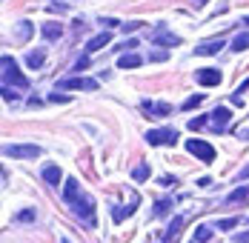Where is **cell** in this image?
I'll use <instances>...</instances> for the list:
<instances>
[{
  "mask_svg": "<svg viewBox=\"0 0 249 243\" xmlns=\"http://www.w3.org/2000/svg\"><path fill=\"white\" fill-rule=\"evenodd\" d=\"M63 200L75 209V215L80 220H86L89 226L95 223V200H92L89 194L80 192V186H77L75 177H69V180H66V186H63Z\"/></svg>",
  "mask_w": 249,
  "mask_h": 243,
  "instance_id": "cell-1",
  "label": "cell"
},
{
  "mask_svg": "<svg viewBox=\"0 0 249 243\" xmlns=\"http://www.w3.org/2000/svg\"><path fill=\"white\" fill-rule=\"evenodd\" d=\"M3 83H6V86H18V89H26V86H29L26 74H20L18 63H15L9 54H3Z\"/></svg>",
  "mask_w": 249,
  "mask_h": 243,
  "instance_id": "cell-2",
  "label": "cell"
},
{
  "mask_svg": "<svg viewBox=\"0 0 249 243\" xmlns=\"http://www.w3.org/2000/svg\"><path fill=\"white\" fill-rule=\"evenodd\" d=\"M6 155H9V157H20V160H35V157H40V146H35V143H9L6 146Z\"/></svg>",
  "mask_w": 249,
  "mask_h": 243,
  "instance_id": "cell-3",
  "label": "cell"
},
{
  "mask_svg": "<svg viewBox=\"0 0 249 243\" xmlns=\"http://www.w3.org/2000/svg\"><path fill=\"white\" fill-rule=\"evenodd\" d=\"M146 140L152 146H163V143H178V132L172 126H163V129H152L146 132Z\"/></svg>",
  "mask_w": 249,
  "mask_h": 243,
  "instance_id": "cell-4",
  "label": "cell"
},
{
  "mask_svg": "<svg viewBox=\"0 0 249 243\" xmlns=\"http://www.w3.org/2000/svg\"><path fill=\"white\" fill-rule=\"evenodd\" d=\"M186 152L195 155V157H200L203 163H212V160H215V149L206 143V140H186Z\"/></svg>",
  "mask_w": 249,
  "mask_h": 243,
  "instance_id": "cell-5",
  "label": "cell"
},
{
  "mask_svg": "<svg viewBox=\"0 0 249 243\" xmlns=\"http://www.w3.org/2000/svg\"><path fill=\"white\" fill-rule=\"evenodd\" d=\"M57 89L69 92V89H80V92H95L98 89V80H89V77H66L57 83Z\"/></svg>",
  "mask_w": 249,
  "mask_h": 243,
  "instance_id": "cell-6",
  "label": "cell"
},
{
  "mask_svg": "<svg viewBox=\"0 0 249 243\" xmlns=\"http://www.w3.org/2000/svg\"><path fill=\"white\" fill-rule=\"evenodd\" d=\"M152 43H155V46H180V37H178V35H172V32H166V29L160 26V29H155Z\"/></svg>",
  "mask_w": 249,
  "mask_h": 243,
  "instance_id": "cell-7",
  "label": "cell"
},
{
  "mask_svg": "<svg viewBox=\"0 0 249 243\" xmlns=\"http://www.w3.org/2000/svg\"><path fill=\"white\" fill-rule=\"evenodd\" d=\"M209 118H212V129H215V132H224L226 126H229V121H232V112H229L226 106H218Z\"/></svg>",
  "mask_w": 249,
  "mask_h": 243,
  "instance_id": "cell-8",
  "label": "cell"
},
{
  "mask_svg": "<svg viewBox=\"0 0 249 243\" xmlns=\"http://www.w3.org/2000/svg\"><path fill=\"white\" fill-rule=\"evenodd\" d=\"M195 80H198L200 86H218V83H221V72H218V69H200V72L195 74Z\"/></svg>",
  "mask_w": 249,
  "mask_h": 243,
  "instance_id": "cell-9",
  "label": "cell"
},
{
  "mask_svg": "<svg viewBox=\"0 0 249 243\" xmlns=\"http://www.w3.org/2000/svg\"><path fill=\"white\" fill-rule=\"evenodd\" d=\"M109 40H112V35H109V32H103V35H95L92 40H86V52H98V49L109 46Z\"/></svg>",
  "mask_w": 249,
  "mask_h": 243,
  "instance_id": "cell-10",
  "label": "cell"
},
{
  "mask_svg": "<svg viewBox=\"0 0 249 243\" xmlns=\"http://www.w3.org/2000/svg\"><path fill=\"white\" fill-rule=\"evenodd\" d=\"M135 206H138V197H132V203L129 206H118L115 212H112V218H115V223H121V220H126L132 212H135Z\"/></svg>",
  "mask_w": 249,
  "mask_h": 243,
  "instance_id": "cell-11",
  "label": "cell"
},
{
  "mask_svg": "<svg viewBox=\"0 0 249 243\" xmlns=\"http://www.w3.org/2000/svg\"><path fill=\"white\" fill-rule=\"evenodd\" d=\"M218 49H224V40H221V37H218V40H206V43H200L195 52H198V54H215Z\"/></svg>",
  "mask_w": 249,
  "mask_h": 243,
  "instance_id": "cell-12",
  "label": "cell"
},
{
  "mask_svg": "<svg viewBox=\"0 0 249 243\" xmlns=\"http://www.w3.org/2000/svg\"><path fill=\"white\" fill-rule=\"evenodd\" d=\"M43 180H46V183H52V186H54V183H60V180H63V172H60V166H46V169H43Z\"/></svg>",
  "mask_w": 249,
  "mask_h": 243,
  "instance_id": "cell-13",
  "label": "cell"
},
{
  "mask_svg": "<svg viewBox=\"0 0 249 243\" xmlns=\"http://www.w3.org/2000/svg\"><path fill=\"white\" fill-rule=\"evenodd\" d=\"M40 32H43V37L57 40V37L63 35V26H60V23H46V26H40Z\"/></svg>",
  "mask_w": 249,
  "mask_h": 243,
  "instance_id": "cell-14",
  "label": "cell"
},
{
  "mask_svg": "<svg viewBox=\"0 0 249 243\" xmlns=\"http://www.w3.org/2000/svg\"><path fill=\"white\" fill-rule=\"evenodd\" d=\"M143 109H146L149 115H169V112H172L169 103H143Z\"/></svg>",
  "mask_w": 249,
  "mask_h": 243,
  "instance_id": "cell-15",
  "label": "cell"
},
{
  "mask_svg": "<svg viewBox=\"0 0 249 243\" xmlns=\"http://www.w3.org/2000/svg\"><path fill=\"white\" fill-rule=\"evenodd\" d=\"M118 66H121V69H138V66H141V57H138L135 52H132V54H124V57L118 60Z\"/></svg>",
  "mask_w": 249,
  "mask_h": 243,
  "instance_id": "cell-16",
  "label": "cell"
},
{
  "mask_svg": "<svg viewBox=\"0 0 249 243\" xmlns=\"http://www.w3.org/2000/svg\"><path fill=\"white\" fill-rule=\"evenodd\" d=\"M43 60H46V54H43V52H29V57H26L29 69H40V66H43Z\"/></svg>",
  "mask_w": 249,
  "mask_h": 243,
  "instance_id": "cell-17",
  "label": "cell"
},
{
  "mask_svg": "<svg viewBox=\"0 0 249 243\" xmlns=\"http://www.w3.org/2000/svg\"><path fill=\"white\" fill-rule=\"evenodd\" d=\"M149 174H152L149 163H141V166H135V169H132V177H135V180H138V183H143V180H146V177H149Z\"/></svg>",
  "mask_w": 249,
  "mask_h": 243,
  "instance_id": "cell-18",
  "label": "cell"
},
{
  "mask_svg": "<svg viewBox=\"0 0 249 243\" xmlns=\"http://www.w3.org/2000/svg\"><path fill=\"white\" fill-rule=\"evenodd\" d=\"M180 226H183V218H172V223H169V229L163 232V241H172L175 235L180 232Z\"/></svg>",
  "mask_w": 249,
  "mask_h": 243,
  "instance_id": "cell-19",
  "label": "cell"
},
{
  "mask_svg": "<svg viewBox=\"0 0 249 243\" xmlns=\"http://www.w3.org/2000/svg\"><path fill=\"white\" fill-rule=\"evenodd\" d=\"M247 49H249V32H244L232 40V52H247Z\"/></svg>",
  "mask_w": 249,
  "mask_h": 243,
  "instance_id": "cell-20",
  "label": "cell"
},
{
  "mask_svg": "<svg viewBox=\"0 0 249 243\" xmlns=\"http://www.w3.org/2000/svg\"><path fill=\"white\" fill-rule=\"evenodd\" d=\"M247 197H249V189H247V186H238L235 192H232L229 197H226V203L232 206V203H238V200H247Z\"/></svg>",
  "mask_w": 249,
  "mask_h": 243,
  "instance_id": "cell-21",
  "label": "cell"
},
{
  "mask_svg": "<svg viewBox=\"0 0 249 243\" xmlns=\"http://www.w3.org/2000/svg\"><path fill=\"white\" fill-rule=\"evenodd\" d=\"M169 206H172V200H169V197L158 200V203H155V218H163V215H169Z\"/></svg>",
  "mask_w": 249,
  "mask_h": 243,
  "instance_id": "cell-22",
  "label": "cell"
},
{
  "mask_svg": "<svg viewBox=\"0 0 249 243\" xmlns=\"http://www.w3.org/2000/svg\"><path fill=\"white\" fill-rule=\"evenodd\" d=\"M203 97H206V95H192L189 100H186V103H183V112H189V109L200 106V103H203Z\"/></svg>",
  "mask_w": 249,
  "mask_h": 243,
  "instance_id": "cell-23",
  "label": "cell"
},
{
  "mask_svg": "<svg viewBox=\"0 0 249 243\" xmlns=\"http://www.w3.org/2000/svg\"><path fill=\"white\" fill-rule=\"evenodd\" d=\"M209 238H212V232H209L206 226H198L195 235H192V241H209Z\"/></svg>",
  "mask_w": 249,
  "mask_h": 243,
  "instance_id": "cell-24",
  "label": "cell"
},
{
  "mask_svg": "<svg viewBox=\"0 0 249 243\" xmlns=\"http://www.w3.org/2000/svg\"><path fill=\"white\" fill-rule=\"evenodd\" d=\"M238 226V218H226V220H218V229L221 232H229V229H235Z\"/></svg>",
  "mask_w": 249,
  "mask_h": 243,
  "instance_id": "cell-25",
  "label": "cell"
},
{
  "mask_svg": "<svg viewBox=\"0 0 249 243\" xmlns=\"http://www.w3.org/2000/svg\"><path fill=\"white\" fill-rule=\"evenodd\" d=\"M32 32H35V29H32V23H29V20H23V23H20V40H29V37H32Z\"/></svg>",
  "mask_w": 249,
  "mask_h": 243,
  "instance_id": "cell-26",
  "label": "cell"
},
{
  "mask_svg": "<svg viewBox=\"0 0 249 243\" xmlns=\"http://www.w3.org/2000/svg\"><path fill=\"white\" fill-rule=\"evenodd\" d=\"M203 126H206V118H203V115L189 121V129H192V132H198V129H203Z\"/></svg>",
  "mask_w": 249,
  "mask_h": 243,
  "instance_id": "cell-27",
  "label": "cell"
},
{
  "mask_svg": "<svg viewBox=\"0 0 249 243\" xmlns=\"http://www.w3.org/2000/svg\"><path fill=\"white\" fill-rule=\"evenodd\" d=\"M18 220H20V223H32V220H35V209H23V212L18 215Z\"/></svg>",
  "mask_w": 249,
  "mask_h": 243,
  "instance_id": "cell-28",
  "label": "cell"
},
{
  "mask_svg": "<svg viewBox=\"0 0 249 243\" xmlns=\"http://www.w3.org/2000/svg\"><path fill=\"white\" fill-rule=\"evenodd\" d=\"M132 49H138V40H135V37H132V40H126V43H121L118 52H132Z\"/></svg>",
  "mask_w": 249,
  "mask_h": 243,
  "instance_id": "cell-29",
  "label": "cell"
},
{
  "mask_svg": "<svg viewBox=\"0 0 249 243\" xmlns=\"http://www.w3.org/2000/svg\"><path fill=\"white\" fill-rule=\"evenodd\" d=\"M15 89H12V86H3V100H9V103H12V100H15Z\"/></svg>",
  "mask_w": 249,
  "mask_h": 243,
  "instance_id": "cell-30",
  "label": "cell"
},
{
  "mask_svg": "<svg viewBox=\"0 0 249 243\" xmlns=\"http://www.w3.org/2000/svg\"><path fill=\"white\" fill-rule=\"evenodd\" d=\"M138 26H141V20H129V23H124L121 29H124V32H135Z\"/></svg>",
  "mask_w": 249,
  "mask_h": 243,
  "instance_id": "cell-31",
  "label": "cell"
},
{
  "mask_svg": "<svg viewBox=\"0 0 249 243\" xmlns=\"http://www.w3.org/2000/svg\"><path fill=\"white\" fill-rule=\"evenodd\" d=\"M86 66H89V57H80V60L75 63V72H80V69H86Z\"/></svg>",
  "mask_w": 249,
  "mask_h": 243,
  "instance_id": "cell-32",
  "label": "cell"
},
{
  "mask_svg": "<svg viewBox=\"0 0 249 243\" xmlns=\"http://www.w3.org/2000/svg\"><path fill=\"white\" fill-rule=\"evenodd\" d=\"M49 12H66V3H52Z\"/></svg>",
  "mask_w": 249,
  "mask_h": 243,
  "instance_id": "cell-33",
  "label": "cell"
},
{
  "mask_svg": "<svg viewBox=\"0 0 249 243\" xmlns=\"http://www.w3.org/2000/svg\"><path fill=\"white\" fill-rule=\"evenodd\" d=\"M235 241H238V243L247 241V243H249V232H241V235H235Z\"/></svg>",
  "mask_w": 249,
  "mask_h": 243,
  "instance_id": "cell-34",
  "label": "cell"
},
{
  "mask_svg": "<svg viewBox=\"0 0 249 243\" xmlns=\"http://www.w3.org/2000/svg\"><path fill=\"white\" fill-rule=\"evenodd\" d=\"M52 100H54V103H66L69 97H66V95H52Z\"/></svg>",
  "mask_w": 249,
  "mask_h": 243,
  "instance_id": "cell-35",
  "label": "cell"
},
{
  "mask_svg": "<svg viewBox=\"0 0 249 243\" xmlns=\"http://www.w3.org/2000/svg\"><path fill=\"white\" fill-rule=\"evenodd\" d=\"M247 177H249V166L247 169H241V180H247Z\"/></svg>",
  "mask_w": 249,
  "mask_h": 243,
  "instance_id": "cell-36",
  "label": "cell"
},
{
  "mask_svg": "<svg viewBox=\"0 0 249 243\" xmlns=\"http://www.w3.org/2000/svg\"><path fill=\"white\" fill-rule=\"evenodd\" d=\"M238 135H241V138H249V129H241V132H238Z\"/></svg>",
  "mask_w": 249,
  "mask_h": 243,
  "instance_id": "cell-37",
  "label": "cell"
},
{
  "mask_svg": "<svg viewBox=\"0 0 249 243\" xmlns=\"http://www.w3.org/2000/svg\"><path fill=\"white\" fill-rule=\"evenodd\" d=\"M244 26H249V17H244Z\"/></svg>",
  "mask_w": 249,
  "mask_h": 243,
  "instance_id": "cell-38",
  "label": "cell"
},
{
  "mask_svg": "<svg viewBox=\"0 0 249 243\" xmlns=\"http://www.w3.org/2000/svg\"><path fill=\"white\" fill-rule=\"evenodd\" d=\"M198 3H206V0H198Z\"/></svg>",
  "mask_w": 249,
  "mask_h": 243,
  "instance_id": "cell-39",
  "label": "cell"
}]
</instances>
